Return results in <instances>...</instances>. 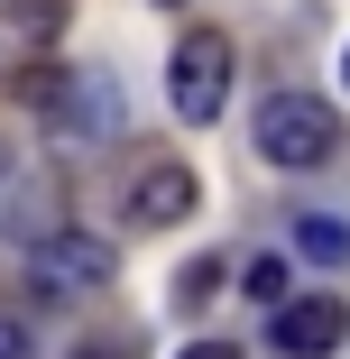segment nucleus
<instances>
[{"label": "nucleus", "instance_id": "1", "mask_svg": "<svg viewBox=\"0 0 350 359\" xmlns=\"http://www.w3.org/2000/svg\"><path fill=\"white\" fill-rule=\"evenodd\" d=\"M258 157L286 166V175L332 166V157H341V120H332V102H314V93H267V102H258Z\"/></svg>", "mask_w": 350, "mask_h": 359}, {"label": "nucleus", "instance_id": "2", "mask_svg": "<svg viewBox=\"0 0 350 359\" xmlns=\"http://www.w3.org/2000/svg\"><path fill=\"white\" fill-rule=\"evenodd\" d=\"M166 102H175V120H222V102H231V37L222 28H184L175 37V55H166Z\"/></svg>", "mask_w": 350, "mask_h": 359}, {"label": "nucleus", "instance_id": "3", "mask_svg": "<svg viewBox=\"0 0 350 359\" xmlns=\"http://www.w3.org/2000/svg\"><path fill=\"white\" fill-rule=\"evenodd\" d=\"M111 276H120V249L93 240V231H46V240L28 249V295H46V304H65V295H102Z\"/></svg>", "mask_w": 350, "mask_h": 359}, {"label": "nucleus", "instance_id": "4", "mask_svg": "<svg viewBox=\"0 0 350 359\" xmlns=\"http://www.w3.org/2000/svg\"><path fill=\"white\" fill-rule=\"evenodd\" d=\"M267 332H276L286 359H332V350L350 341V304H332V295H286Z\"/></svg>", "mask_w": 350, "mask_h": 359}, {"label": "nucleus", "instance_id": "5", "mask_svg": "<svg viewBox=\"0 0 350 359\" xmlns=\"http://www.w3.org/2000/svg\"><path fill=\"white\" fill-rule=\"evenodd\" d=\"M194 212V166L184 157H138V175H129V222L138 231H175Z\"/></svg>", "mask_w": 350, "mask_h": 359}, {"label": "nucleus", "instance_id": "6", "mask_svg": "<svg viewBox=\"0 0 350 359\" xmlns=\"http://www.w3.org/2000/svg\"><path fill=\"white\" fill-rule=\"evenodd\" d=\"M295 258L341 267V258H350V222H332V212H304V222H295Z\"/></svg>", "mask_w": 350, "mask_h": 359}, {"label": "nucleus", "instance_id": "7", "mask_svg": "<svg viewBox=\"0 0 350 359\" xmlns=\"http://www.w3.org/2000/svg\"><path fill=\"white\" fill-rule=\"evenodd\" d=\"M249 295H258V304H286V258H258V267H249Z\"/></svg>", "mask_w": 350, "mask_h": 359}, {"label": "nucleus", "instance_id": "8", "mask_svg": "<svg viewBox=\"0 0 350 359\" xmlns=\"http://www.w3.org/2000/svg\"><path fill=\"white\" fill-rule=\"evenodd\" d=\"M10 10H19V28H28V37H46V28L65 19V0H10Z\"/></svg>", "mask_w": 350, "mask_h": 359}, {"label": "nucleus", "instance_id": "9", "mask_svg": "<svg viewBox=\"0 0 350 359\" xmlns=\"http://www.w3.org/2000/svg\"><path fill=\"white\" fill-rule=\"evenodd\" d=\"M0 359H28V332H19L10 313H0Z\"/></svg>", "mask_w": 350, "mask_h": 359}, {"label": "nucleus", "instance_id": "10", "mask_svg": "<svg viewBox=\"0 0 350 359\" xmlns=\"http://www.w3.org/2000/svg\"><path fill=\"white\" fill-rule=\"evenodd\" d=\"M74 359H138V350H129V341H83Z\"/></svg>", "mask_w": 350, "mask_h": 359}, {"label": "nucleus", "instance_id": "11", "mask_svg": "<svg viewBox=\"0 0 350 359\" xmlns=\"http://www.w3.org/2000/svg\"><path fill=\"white\" fill-rule=\"evenodd\" d=\"M184 359H240V350H231V341H194Z\"/></svg>", "mask_w": 350, "mask_h": 359}, {"label": "nucleus", "instance_id": "12", "mask_svg": "<svg viewBox=\"0 0 350 359\" xmlns=\"http://www.w3.org/2000/svg\"><path fill=\"white\" fill-rule=\"evenodd\" d=\"M341 83H350V55H341Z\"/></svg>", "mask_w": 350, "mask_h": 359}, {"label": "nucleus", "instance_id": "13", "mask_svg": "<svg viewBox=\"0 0 350 359\" xmlns=\"http://www.w3.org/2000/svg\"><path fill=\"white\" fill-rule=\"evenodd\" d=\"M166 10H184V0H166Z\"/></svg>", "mask_w": 350, "mask_h": 359}, {"label": "nucleus", "instance_id": "14", "mask_svg": "<svg viewBox=\"0 0 350 359\" xmlns=\"http://www.w3.org/2000/svg\"><path fill=\"white\" fill-rule=\"evenodd\" d=\"M0 175H10V157H0Z\"/></svg>", "mask_w": 350, "mask_h": 359}]
</instances>
